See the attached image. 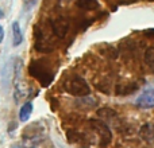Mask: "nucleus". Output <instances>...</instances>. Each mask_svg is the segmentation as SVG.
<instances>
[{
	"label": "nucleus",
	"instance_id": "obj_1",
	"mask_svg": "<svg viewBox=\"0 0 154 148\" xmlns=\"http://www.w3.org/2000/svg\"><path fill=\"white\" fill-rule=\"evenodd\" d=\"M64 90L75 97H87L91 93L88 82L80 75L68 77L64 81Z\"/></svg>",
	"mask_w": 154,
	"mask_h": 148
},
{
	"label": "nucleus",
	"instance_id": "obj_2",
	"mask_svg": "<svg viewBox=\"0 0 154 148\" xmlns=\"http://www.w3.org/2000/svg\"><path fill=\"white\" fill-rule=\"evenodd\" d=\"M29 73L35 79H38V82L42 86H49L53 82V78H54V74L51 73L50 67L46 66V64H43L41 61L31 62L29 67Z\"/></svg>",
	"mask_w": 154,
	"mask_h": 148
},
{
	"label": "nucleus",
	"instance_id": "obj_3",
	"mask_svg": "<svg viewBox=\"0 0 154 148\" xmlns=\"http://www.w3.org/2000/svg\"><path fill=\"white\" fill-rule=\"evenodd\" d=\"M89 127L95 133H97L99 136V143L101 147H106L111 143L112 140V132L109 129V127L103 121V120L97 119H91L89 120Z\"/></svg>",
	"mask_w": 154,
	"mask_h": 148
},
{
	"label": "nucleus",
	"instance_id": "obj_4",
	"mask_svg": "<svg viewBox=\"0 0 154 148\" xmlns=\"http://www.w3.org/2000/svg\"><path fill=\"white\" fill-rule=\"evenodd\" d=\"M14 97H15L16 102L20 98H23L26 96V90L23 89V84H22V61L20 59H15V66H14Z\"/></svg>",
	"mask_w": 154,
	"mask_h": 148
},
{
	"label": "nucleus",
	"instance_id": "obj_5",
	"mask_svg": "<svg viewBox=\"0 0 154 148\" xmlns=\"http://www.w3.org/2000/svg\"><path fill=\"white\" fill-rule=\"evenodd\" d=\"M50 27H51L53 34L56 35L58 39H62V38L66 37L68 31H69L70 23H69V20H68L66 18L60 16V18H56V19H53V20L50 22Z\"/></svg>",
	"mask_w": 154,
	"mask_h": 148
},
{
	"label": "nucleus",
	"instance_id": "obj_6",
	"mask_svg": "<svg viewBox=\"0 0 154 148\" xmlns=\"http://www.w3.org/2000/svg\"><path fill=\"white\" fill-rule=\"evenodd\" d=\"M135 105L139 109H153L154 108V87H149V89L143 90L137 97Z\"/></svg>",
	"mask_w": 154,
	"mask_h": 148
},
{
	"label": "nucleus",
	"instance_id": "obj_7",
	"mask_svg": "<svg viewBox=\"0 0 154 148\" xmlns=\"http://www.w3.org/2000/svg\"><path fill=\"white\" fill-rule=\"evenodd\" d=\"M139 136L145 141H153L154 140V123H146L139 129Z\"/></svg>",
	"mask_w": 154,
	"mask_h": 148
},
{
	"label": "nucleus",
	"instance_id": "obj_8",
	"mask_svg": "<svg viewBox=\"0 0 154 148\" xmlns=\"http://www.w3.org/2000/svg\"><path fill=\"white\" fill-rule=\"evenodd\" d=\"M138 89V85L134 82H126V84H120L116 86V94L119 96H126V94H131Z\"/></svg>",
	"mask_w": 154,
	"mask_h": 148
},
{
	"label": "nucleus",
	"instance_id": "obj_9",
	"mask_svg": "<svg viewBox=\"0 0 154 148\" xmlns=\"http://www.w3.org/2000/svg\"><path fill=\"white\" fill-rule=\"evenodd\" d=\"M22 42H23V34H22L19 22H14L12 23V46L14 47H18V46H20Z\"/></svg>",
	"mask_w": 154,
	"mask_h": 148
},
{
	"label": "nucleus",
	"instance_id": "obj_10",
	"mask_svg": "<svg viewBox=\"0 0 154 148\" xmlns=\"http://www.w3.org/2000/svg\"><path fill=\"white\" fill-rule=\"evenodd\" d=\"M31 113H32V102L31 101H27L26 104L22 105L20 111H19V120H20L22 123H26L27 120L30 119Z\"/></svg>",
	"mask_w": 154,
	"mask_h": 148
},
{
	"label": "nucleus",
	"instance_id": "obj_11",
	"mask_svg": "<svg viewBox=\"0 0 154 148\" xmlns=\"http://www.w3.org/2000/svg\"><path fill=\"white\" fill-rule=\"evenodd\" d=\"M77 7L85 11H95L99 8V1L97 0H77L76 1Z\"/></svg>",
	"mask_w": 154,
	"mask_h": 148
},
{
	"label": "nucleus",
	"instance_id": "obj_12",
	"mask_svg": "<svg viewBox=\"0 0 154 148\" xmlns=\"http://www.w3.org/2000/svg\"><path fill=\"white\" fill-rule=\"evenodd\" d=\"M97 114L104 123L108 121V120H114V119H118V114L114 109L111 108H101L97 111Z\"/></svg>",
	"mask_w": 154,
	"mask_h": 148
},
{
	"label": "nucleus",
	"instance_id": "obj_13",
	"mask_svg": "<svg viewBox=\"0 0 154 148\" xmlns=\"http://www.w3.org/2000/svg\"><path fill=\"white\" fill-rule=\"evenodd\" d=\"M145 64L150 67L152 70H154V46L147 47V50L145 51Z\"/></svg>",
	"mask_w": 154,
	"mask_h": 148
},
{
	"label": "nucleus",
	"instance_id": "obj_14",
	"mask_svg": "<svg viewBox=\"0 0 154 148\" xmlns=\"http://www.w3.org/2000/svg\"><path fill=\"white\" fill-rule=\"evenodd\" d=\"M3 39H4V28L0 26V43L3 42Z\"/></svg>",
	"mask_w": 154,
	"mask_h": 148
},
{
	"label": "nucleus",
	"instance_id": "obj_15",
	"mask_svg": "<svg viewBox=\"0 0 154 148\" xmlns=\"http://www.w3.org/2000/svg\"><path fill=\"white\" fill-rule=\"evenodd\" d=\"M23 3H24L26 5H32V4L35 3V0H23Z\"/></svg>",
	"mask_w": 154,
	"mask_h": 148
},
{
	"label": "nucleus",
	"instance_id": "obj_16",
	"mask_svg": "<svg viewBox=\"0 0 154 148\" xmlns=\"http://www.w3.org/2000/svg\"><path fill=\"white\" fill-rule=\"evenodd\" d=\"M0 18H3V11L0 10Z\"/></svg>",
	"mask_w": 154,
	"mask_h": 148
},
{
	"label": "nucleus",
	"instance_id": "obj_17",
	"mask_svg": "<svg viewBox=\"0 0 154 148\" xmlns=\"http://www.w3.org/2000/svg\"><path fill=\"white\" fill-rule=\"evenodd\" d=\"M12 148H19V147H12Z\"/></svg>",
	"mask_w": 154,
	"mask_h": 148
}]
</instances>
